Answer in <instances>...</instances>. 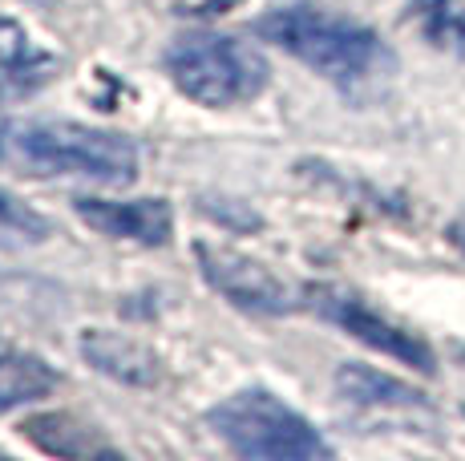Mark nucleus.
<instances>
[{"instance_id": "f257e3e1", "label": "nucleus", "mask_w": 465, "mask_h": 461, "mask_svg": "<svg viewBox=\"0 0 465 461\" xmlns=\"http://www.w3.org/2000/svg\"><path fill=\"white\" fill-rule=\"evenodd\" d=\"M0 166L33 179H89L130 186L138 179V150L114 130H94L65 118H0Z\"/></svg>"}, {"instance_id": "f03ea898", "label": "nucleus", "mask_w": 465, "mask_h": 461, "mask_svg": "<svg viewBox=\"0 0 465 461\" xmlns=\"http://www.w3.org/2000/svg\"><path fill=\"white\" fill-rule=\"evenodd\" d=\"M255 33L272 45H280L283 53H292L308 69H316L320 77L344 85V90H356L372 77L392 74V65H397L372 29L344 21V16L320 13V8H275V13L259 16Z\"/></svg>"}, {"instance_id": "7ed1b4c3", "label": "nucleus", "mask_w": 465, "mask_h": 461, "mask_svg": "<svg viewBox=\"0 0 465 461\" xmlns=\"http://www.w3.org/2000/svg\"><path fill=\"white\" fill-rule=\"evenodd\" d=\"M166 74L191 102L207 110L252 102L272 82V65L255 45L239 37H214V33H191L166 49Z\"/></svg>"}, {"instance_id": "20e7f679", "label": "nucleus", "mask_w": 465, "mask_h": 461, "mask_svg": "<svg viewBox=\"0 0 465 461\" xmlns=\"http://www.w3.org/2000/svg\"><path fill=\"white\" fill-rule=\"evenodd\" d=\"M214 437L227 441L239 457H275V461H308L332 457V446L308 421L288 409L267 388H243L207 413Z\"/></svg>"}, {"instance_id": "39448f33", "label": "nucleus", "mask_w": 465, "mask_h": 461, "mask_svg": "<svg viewBox=\"0 0 465 461\" xmlns=\"http://www.w3.org/2000/svg\"><path fill=\"white\" fill-rule=\"evenodd\" d=\"M308 304L316 308L320 316H324L328 324L344 328L348 336H356L361 344H369V348L384 352V357L401 360V365H413L421 372H433L437 360L433 352H429V344L421 336H413L409 328L384 320L377 308H369L356 291L348 288H336V283H320V288H308Z\"/></svg>"}, {"instance_id": "423d86ee", "label": "nucleus", "mask_w": 465, "mask_h": 461, "mask_svg": "<svg viewBox=\"0 0 465 461\" xmlns=\"http://www.w3.org/2000/svg\"><path fill=\"white\" fill-rule=\"evenodd\" d=\"M194 260H199L203 280L219 291L223 299H231L235 308L255 316H283L296 308L292 288L275 276L272 268H263L252 255L235 251V247L219 243H194Z\"/></svg>"}, {"instance_id": "0eeeda50", "label": "nucleus", "mask_w": 465, "mask_h": 461, "mask_svg": "<svg viewBox=\"0 0 465 461\" xmlns=\"http://www.w3.org/2000/svg\"><path fill=\"white\" fill-rule=\"evenodd\" d=\"M74 211L82 223L110 239H130L142 247H163L170 243L174 215H170L166 199H74Z\"/></svg>"}, {"instance_id": "6e6552de", "label": "nucleus", "mask_w": 465, "mask_h": 461, "mask_svg": "<svg viewBox=\"0 0 465 461\" xmlns=\"http://www.w3.org/2000/svg\"><path fill=\"white\" fill-rule=\"evenodd\" d=\"M82 357L97 372L122 380V385H154L158 380V357L146 348V344L130 340V336L94 328V332L82 336Z\"/></svg>"}, {"instance_id": "1a4fd4ad", "label": "nucleus", "mask_w": 465, "mask_h": 461, "mask_svg": "<svg viewBox=\"0 0 465 461\" xmlns=\"http://www.w3.org/2000/svg\"><path fill=\"white\" fill-rule=\"evenodd\" d=\"M53 385H57V372L45 365L37 352H25L16 344L0 340V413H13L21 405L37 401Z\"/></svg>"}, {"instance_id": "9d476101", "label": "nucleus", "mask_w": 465, "mask_h": 461, "mask_svg": "<svg viewBox=\"0 0 465 461\" xmlns=\"http://www.w3.org/2000/svg\"><path fill=\"white\" fill-rule=\"evenodd\" d=\"M336 388L344 401L352 405H369V409H421V393L401 380L384 377V372H372L364 365H340L336 372Z\"/></svg>"}, {"instance_id": "9b49d317", "label": "nucleus", "mask_w": 465, "mask_h": 461, "mask_svg": "<svg viewBox=\"0 0 465 461\" xmlns=\"http://www.w3.org/2000/svg\"><path fill=\"white\" fill-rule=\"evenodd\" d=\"M25 433H29V441H37L45 454H57V457H97V454L110 457L114 454V446H105L89 425L74 421L69 413L33 417V421H25Z\"/></svg>"}, {"instance_id": "f8f14e48", "label": "nucleus", "mask_w": 465, "mask_h": 461, "mask_svg": "<svg viewBox=\"0 0 465 461\" xmlns=\"http://www.w3.org/2000/svg\"><path fill=\"white\" fill-rule=\"evenodd\" d=\"M0 239L5 243H41L49 239V219L0 186Z\"/></svg>"}]
</instances>
